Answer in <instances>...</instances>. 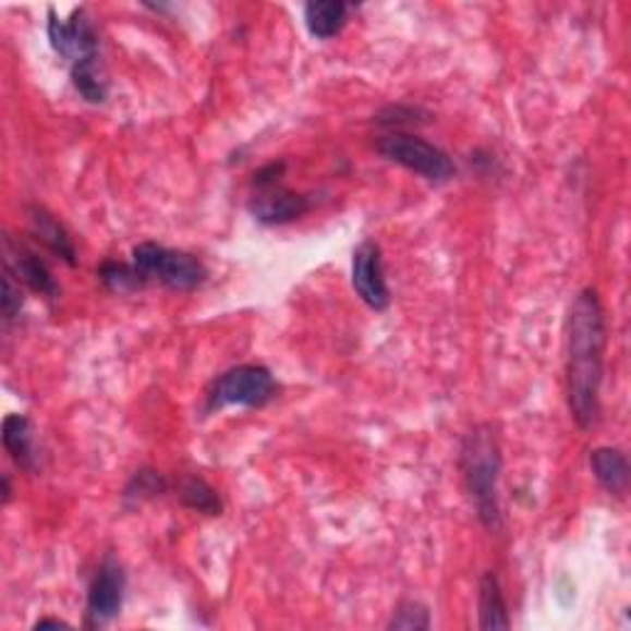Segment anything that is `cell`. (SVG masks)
Instances as JSON below:
<instances>
[{"instance_id": "1", "label": "cell", "mask_w": 631, "mask_h": 631, "mask_svg": "<svg viewBox=\"0 0 631 631\" xmlns=\"http://www.w3.org/2000/svg\"><path fill=\"white\" fill-rule=\"evenodd\" d=\"M605 308L595 289L580 291L568 326V392L570 412L582 429L599 420V388L605 375Z\"/></svg>"}, {"instance_id": "2", "label": "cell", "mask_w": 631, "mask_h": 631, "mask_svg": "<svg viewBox=\"0 0 631 631\" xmlns=\"http://www.w3.org/2000/svg\"><path fill=\"white\" fill-rule=\"evenodd\" d=\"M47 21V37L52 50L68 62L72 84L89 104H101L107 99V84L99 77V35L89 23L87 13L74 11L70 21H62L50 11Z\"/></svg>"}, {"instance_id": "3", "label": "cell", "mask_w": 631, "mask_h": 631, "mask_svg": "<svg viewBox=\"0 0 631 631\" xmlns=\"http://www.w3.org/2000/svg\"><path fill=\"white\" fill-rule=\"evenodd\" d=\"M461 471L474 501L476 515L488 531L501 529L498 506V474H501V449L492 425H478L461 441Z\"/></svg>"}, {"instance_id": "4", "label": "cell", "mask_w": 631, "mask_h": 631, "mask_svg": "<svg viewBox=\"0 0 631 631\" xmlns=\"http://www.w3.org/2000/svg\"><path fill=\"white\" fill-rule=\"evenodd\" d=\"M134 267L146 281H158L175 291H193L203 287L207 279V269L201 259L156 242H141L134 247Z\"/></svg>"}, {"instance_id": "5", "label": "cell", "mask_w": 631, "mask_h": 631, "mask_svg": "<svg viewBox=\"0 0 631 631\" xmlns=\"http://www.w3.org/2000/svg\"><path fill=\"white\" fill-rule=\"evenodd\" d=\"M287 171V163H269L262 171L254 173L252 181V197H250V213L254 220L265 225H287L291 220H299L301 215L308 213L311 201L306 195L289 191L281 185V173Z\"/></svg>"}, {"instance_id": "6", "label": "cell", "mask_w": 631, "mask_h": 631, "mask_svg": "<svg viewBox=\"0 0 631 631\" xmlns=\"http://www.w3.org/2000/svg\"><path fill=\"white\" fill-rule=\"evenodd\" d=\"M378 154L408 171L427 178L432 183H445L457 173L454 161L447 150L429 144V141L412 136L408 131H390L378 138Z\"/></svg>"}, {"instance_id": "7", "label": "cell", "mask_w": 631, "mask_h": 631, "mask_svg": "<svg viewBox=\"0 0 631 631\" xmlns=\"http://www.w3.org/2000/svg\"><path fill=\"white\" fill-rule=\"evenodd\" d=\"M279 385L265 365H238L222 373L207 392V410H222L230 404L240 408H265L275 400Z\"/></svg>"}, {"instance_id": "8", "label": "cell", "mask_w": 631, "mask_h": 631, "mask_svg": "<svg viewBox=\"0 0 631 631\" xmlns=\"http://www.w3.org/2000/svg\"><path fill=\"white\" fill-rule=\"evenodd\" d=\"M124 592H126L124 568H121L114 558H107L97 568V574H94L89 585L87 627L99 629L107 627L109 621H114L121 607H124Z\"/></svg>"}, {"instance_id": "9", "label": "cell", "mask_w": 631, "mask_h": 631, "mask_svg": "<svg viewBox=\"0 0 631 631\" xmlns=\"http://www.w3.org/2000/svg\"><path fill=\"white\" fill-rule=\"evenodd\" d=\"M353 289L373 311H385L390 306V289L385 281L383 252L373 240H365L353 252Z\"/></svg>"}, {"instance_id": "10", "label": "cell", "mask_w": 631, "mask_h": 631, "mask_svg": "<svg viewBox=\"0 0 631 631\" xmlns=\"http://www.w3.org/2000/svg\"><path fill=\"white\" fill-rule=\"evenodd\" d=\"M5 269H11L17 281H23V284L37 291L40 296L47 299L60 296V284L54 281L50 267H47L35 252L13 242L11 238H5Z\"/></svg>"}, {"instance_id": "11", "label": "cell", "mask_w": 631, "mask_h": 631, "mask_svg": "<svg viewBox=\"0 0 631 631\" xmlns=\"http://www.w3.org/2000/svg\"><path fill=\"white\" fill-rule=\"evenodd\" d=\"M31 230L37 240L47 244V250H52L70 267L77 265V250H74L70 232L52 213H47L45 207H31Z\"/></svg>"}, {"instance_id": "12", "label": "cell", "mask_w": 631, "mask_h": 631, "mask_svg": "<svg viewBox=\"0 0 631 631\" xmlns=\"http://www.w3.org/2000/svg\"><path fill=\"white\" fill-rule=\"evenodd\" d=\"M590 466H592V474H595L599 486L605 488L607 494L621 496L627 492L629 464H627V457L621 454V449L597 447L595 451H590Z\"/></svg>"}, {"instance_id": "13", "label": "cell", "mask_w": 631, "mask_h": 631, "mask_svg": "<svg viewBox=\"0 0 631 631\" xmlns=\"http://www.w3.org/2000/svg\"><path fill=\"white\" fill-rule=\"evenodd\" d=\"M348 11H351V5L341 3V0H314L304 8L308 33L318 40H331L348 23Z\"/></svg>"}, {"instance_id": "14", "label": "cell", "mask_w": 631, "mask_h": 631, "mask_svg": "<svg viewBox=\"0 0 631 631\" xmlns=\"http://www.w3.org/2000/svg\"><path fill=\"white\" fill-rule=\"evenodd\" d=\"M3 445L23 471H35L37 454L33 445V425L25 414H8L3 420Z\"/></svg>"}, {"instance_id": "15", "label": "cell", "mask_w": 631, "mask_h": 631, "mask_svg": "<svg viewBox=\"0 0 631 631\" xmlns=\"http://www.w3.org/2000/svg\"><path fill=\"white\" fill-rule=\"evenodd\" d=\"M478 615H482L478 627L486 631L511 627L508 607H506V599L501 592V582H498L494 572H486L482 578V585H478Z\"/></svg>"}, {"instance_id": "16", "label": "cell", "mask_w": 631, "mask_h": 631, "mask_svg": "<svg viewBox=\"0 0 631 631\" xmlns=\"http://www.w3.org/2000/svg\"><path fill=\"white\" fill-rule=\"evenodd\" d=\"M181 501L197 513H205V515L222 513L220 496L215 494V488L207 482H203L201 476H191L181 484Z\"/></svg>"}, {"instance_id": "17", "label": "cell", "mask_w": 631, "mask_h": 631, "mask_svg": "<svg viewBox=\"0 0 631 631\" xmlns=\"http://www.w3.org/2000/svg\"><path fill=\"white\" fill-rule=\"evenodd\" d=\"M99 279L104 287L117 291V294H131V291L144 289L148 284L134 265H121V262H107V265H101Z\"/></svg>"}, {"instance_id": "18", "label": "cell", "mask_w": 631, "mask_h": 631, "mask_svg": "<svg viewBox=\"0 0 631 631\" xmlns=\"http://www.w3.org/2000/svg\"><path fill=\"white\" fill-rule=\"evenodd\" d=\"M432 619H429V609L420 602L408 599L395 609V615L390 619L388 629H404V631H420V629H429Z\"/></svg>"}, {"instance_id": "19", "label": "cell", "mask_w": 631, "mask_h": 631, "mask_svg": "<svg viewBox=\"0 0 631 631\" xmlns=\"http://www.w3.org/2000/svg\"><path fill=\"white\" fill-rule=\"evenodd\" d=\"M166 492V478L150 469L136 471L126 488V498H146V496H161Z\"/></svg>"}, {"instance_id": "20", "label": "cell", "mask_w": 631, "mask_h": 631, "mask_svg": "<svg viewBox=\"0 0 631 631\" xmlns=\"http://www.w3.org/2000/svg\"><path fill=\"white\" fill-rule=\"evenodd\" d=\"M0 308H3L5 321H13V318L21 316V311H23L21 281L13 277L11 269L3 271V294H0Z\"/></svg>"}, {"instance_id": "21", "label": "cell", "mask_w": 631, "mask_h": 631, "mask_svg": "<svg viewBox=\"0 0 631 631\" xmlns=\"http://www.w3.org/2000/svg\"><path fill=\"white\" fill-rule=\"evenodd\" d=\"M47 627H54V629H70V624H64L60 619H40L35 624V629H47Z\"/></svg>"}, {"instance_id": "22", "label": "cell", "mask_w": 631, "mask_h": 631, "mask_svg": "<svg viewBox=\"0 0 631 631\" xmlns=\"http://www.w3.org/2000/svg\"><path fill=\"white\" fill-rule=\"evenodd\" d=\"M11 501V482H8V476H3V503Z\"/></svg>"}]
</instances>
